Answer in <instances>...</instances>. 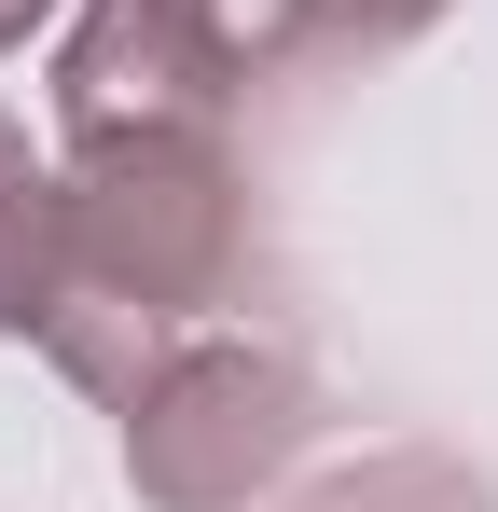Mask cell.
Wrapping results in <instances>:
<instances>
[{"mask_svg": "<svg viewBox=\"0 0 498 512\" xmlns=\"http://www.w3.org/2000/svg\"><path fill=\"white\" fill-rule=\"evenodd\" d=\"M42 14H56V0H0V56H14V42H28Z\"/></svg>", "mask_w": 498, "mask_h": 512, "instance_id": "7", "label": "cell"}, {"mask_svg": "<svg viewBox=\"0 0 498 512\" xmlns=\"http://www.w3.org/2000/svg\"><path fill=\"white\" fill-rule=\"evenodd\" d=\"M319 374L291 346H180L125 402V485L153 512H249L305 443H319Z\"/></svg>", "mask_w": 498, "mask_h": 512, "instance_id": "3", "label": "cell"}, {"mask_svg": "<svg viewBox=\"0 0 498 512\" xmlns=\"http://www.w3.org/2000/svg\"><path fill=\"white\" fill-rule=\"evenodd\" d=\"M249 277V167L222 125H139V139H83L56 167V305L42 360L83 402H139L166 360L194 346L208 305H236Z\"/></svg>", "mask_w": 498, "mask_h": 512, "instance_id": "1", "label": "cell"}, {"mask_svg": "<svg viewBox=\"0 0 498 512\" xmlns=\"http://www.w3.org/2000/svg\"><path fill=\"white\" fill-rule=\"evenodd\" d=\"M42 305H56V167L0 111V333H42Z\"/></svg>", "mask_w": 498, "mask_h": 512, "instance_id": "4", "label": "cell"}, {"mask_svg": "<svg viewBox=\"0 0 498 512\" xmlns=\"http://www.w3.org/2000/svg\"><path fill=\"white\" fill-rule=\"evenodd\" d=\"M443 28V0H319V56H402Z\"/></svg>", "mask_w": 498, "mask_h": 512, "instance_id": "6", "label": "cell"}, {"mask_svg": "<svg viewBox=\"0 0 498 512\" xmlns=\"http://www.w3.org/2000/svg\"><path fill=\"white\" fill-rule=\"evenodd\" d=\"M277 512H498V485L471 457L388 443V457H360V471H332V485H305V499H277Z\"/></svg>", "mask_w": 498, "mask_h": 512, "instance_id": "5", "label": "cell"}, {"mask_svg": "<svg viewBox=\"0 0 498 512\" xmlns=\"http://www.w3.org/2000/svg\"><path fill=\"white\" fill-rule=\"evenodd\" d=\"M319 56V0H83L56 42V139H139V125H222L249 84Z\"/></svg>", "mask_w": 498, "mask_h": 512, "instance_id": "2", "label": "cell"}]
</instances>
